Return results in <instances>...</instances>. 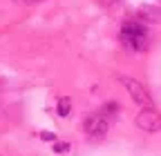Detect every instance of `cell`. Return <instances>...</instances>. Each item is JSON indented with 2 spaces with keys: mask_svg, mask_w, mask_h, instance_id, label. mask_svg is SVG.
<instances>
[{
  "mask_svg": "<svg viewBox=\"0 0 161 156\" xmlns=\"http://www.w3.org/2000/svg\"><path fill=\"white\" fill-rule=\"evenodd\" d=\"M116 7L125 20L152 23L161 16V0H116Z\"/></svg>",
  "mask_w": 161,
  "mask_h": 156,
  "instance_id": "1",
  "label": "cell"
},
{
  "mask_svg": "<svg viewBox=\"0 0 161 156\" xmlns=\"http://www.w3.org/2000/svg\"><path fill=\"white\" fill-rule=\"evenodd\" d=\"M119 36L123 47L130 51H146L150 45V27L143 20H123Z\"/></svg>",
  "mask_w": 161,
  "mask_h": 156,
  "instance_id": "2",
  "label": "cell"
},
{
  "mask_svg": "<svg viewBox=\"0 0 161 156\" xmlns=\"http://www.w3.org/2000/svg\"><path fill=\"white\" fill-rule=\"evenodd\" d=\"M108 127H110V121L105 112H96V114H90L85 123H83V132L87 134L90 141H103L105 134H108Z\"/></svg>",
  "mask_w": 161,
  "mask_h": 156,
  "instance_id": "3",
  "label": "cell"
},
{
  "mask_svg": "<svg viewBox=\"0 0 161 156\" xmlns=\"http://www.w3.org/2000/svg\"><path fill=\"white\" fill-rule=\"evenodd\" d=\"M119 81L125 85V89H128V94L132 96V101L134 103H139V105H143V107H152V96H150V91L141 85L136 78H130V76H119Z\"/></svg>",
  "mask_w": 161,
  "mask_h": 156,
  "instance_id": "4",
  "label": "cell"
},
{
  "mask_svg": "<svg viewBox=\"0 0 161 156\" xmlns=\"http://www.w3.org/2000/svg\"><path fill=\"white\" fill-rule=\"evenodd\" d=\"M136 127L148 132V134L161 132V114L154 107H143V112L136 116Z\"/></svg>",
  "mask_w": 161,
  "mask_h": 156,
  "instance_id": "5",
  "label": "cell"
},
{
  "mask_svg": "<svg viewBox=\"0 0 161 156\" xmlns=\"http://www.w3.org/2000/svg\"><path fill=\"white\" fill-rule=\"evenodd\" d=\"M69 112H72V103L67 101V98H60L58 101V116H69Z\"/></svg>",
  "mask_w": 161,
  "mask_h": 156,
  "instance_id": "6",
  "label": "cell"
},
{
  "mask_svg": "<svg viewBox=\"0 0 161 156\" xmlns=\"http://www.w3.org/2000/svg\"><path fill=\"white\" fill-rule=\"evenodd\" d=\"M67 149H69V145H67V143H58V145L54 147V152H56V154H63V152H67Z\"/></svg>",
  "mask_w": 161,
  "mask_h": 156,
  "instance_id": "7",
  "label": "cell"
},
{
  "mask_svg": "<svg viewBox=\"0 0 161 156\" xmlns=\"http://www.w3.org/2000/svg\"><path fill=\"white\" fill-rule=\"evenodd\" d=\"M40 138H43V141H54L56 136H54V132H43V134H40Z\"/></svg>",
  "mask_w": 161,
  "mask_h": 156,
  "instance_id": "8",
  "label": "cell"
}]
</instances>
